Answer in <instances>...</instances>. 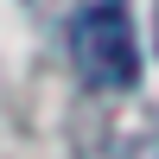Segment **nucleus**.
I'll use <instances>...</instances> for the list:
<instances>
[{"mask_svg": "<svg viewBox=\"0 0 159 159\" xmlns=\"http://www.w3.org/2000/svg\"><path fill=\"white\" fill-rule=\"evenodd\" d=\"M153 38H159V7H153Z\"/></svg>", "mask_w": 159, "mask_h": 159, "instance_id": "obj_2", "label": "nucleus"}, {"mask_svg": "<svg viewBox=\"0 0 159 159\" xmlns=\"http://www.w3.org/2000/svg\"><path fill=\"white\" fill-rule=\"evenodd\" d=\"M70 57H76V76L102 96H127L140 83V45H134V19L121 0H96L89 13H76Z\"/></svg>", "mask_w": 159, "mask_h": 159, "instance_id": "obj_1", "label": "nucleus"}]
</instances>
